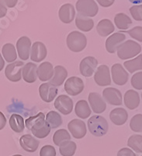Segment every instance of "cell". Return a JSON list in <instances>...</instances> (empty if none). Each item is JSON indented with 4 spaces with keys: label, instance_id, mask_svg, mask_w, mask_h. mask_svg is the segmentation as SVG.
I'll return each instance as SVG.
<instances>
[{
    "label": "cell",
    "instance_id": "5",
    "mask_svg": "<svg viewBox=\"0 0 142 156\" xmlns=\"http://www.w3.org/2000/svg\"><path fill=\"white\" fill-rule=\"evenodd\" d=\"M76 9L79 14L87 17H93L98 13L96 2L93 0H79L76 2Z\"/></svg>",
    "mask_w": 142,
    "mask_h": 156
},
{
    "label": "cell",
    "instance_id": "32",
    "mask_svg": "<svg viewBox=\"0 0 142 156\" xmlns=\"http://www.w3.org/2000/svg\"><path fill=\"white\" fill-rule=\"evenodd\" d=\"M46 122L49 125L51 129H55L62 124V118L59 113L55 111H51L47 114L46 116Z\"/></svg>",
    "mask_w": 142,
    "mask_h": 156
},
{
    "label": "cell",
    "instance_id": "33",
    "mask_svg": "<svg viewBox=\"0 0 142 156\" xmlns=\"http://www.w3.org/2000/svg\"><path fill=\"white\" fill-rule=\"evenodd\" d=\"M123 66L130 73H133L137 70H140L142 69V55L140 54L137 58L126 61L123 63Z\"/></svg>",
    "mask_w": 142,
    "mask_h": 156
},
{
    "label": "cell",
    "instance_id": "19",
    "mask_svg": "<svg viewBox=\"0 0 142 156\" xmlns=\"http://www.w3.org/2000/svg\"><path fill=\"white\" fill-rule=\"evenodd\" d=\"M19 144L22 148L27 152H34L38 148L40 142L32 135L25 134L19 139Z\"/></svg>",
    "mask_w": 142,
    "mask_h": 156
},
{
    "label": "cell",
    "instance_id": "12",
    "mask_svg": "<svg viewBox=\"0 0 142 156\" xmlns=\"http://www.w3.org/2000/svg\"><path fill=\"white\" fill-rule=\"evenodd\" d=\"M94 80L99 86L110 85L111 83V78L109 67L106 65L99 66L95 73Z\"/></svg>",
    "mask_w": 142,
    "mask_h": 156
},
{
    "label": "cell",
    "instance_id": "39",
    "mask_svg": "<svg viewBox=\"0 0 142 156\" xmlns=\"http://www.w3.org/2000/svg\"><path fill=\"white\" fill-rule=\"evenodd\" d=\"M131 85L137 90H142V72H137L131 77Z\"/></svg>",
    "mask_w": 142,
    "mask_h": 156
},
{
    "label": "cell",
    "instance_id": "29",
    "mask_svg": "<svg viewBox=\"0 0 142 156\" xmlns=\"http://www.w3.org/2000/svg\"><path fill=\"white\" fill-rule=\"evenodd\" d=\"M114 22H115L117 27L122 30H127L132 24L131 19L123 12H120L115 16Z\"/></svg>",
    "mask_w": 142,
    "mask_h": 156
},
{
    "label": "cell",
    "instance_id": "22",
    "mask_svg": "<svg viewBox=\"0 0 142 156\" xmlns=\"http://www.w3.org/2000/svg\"><path fill=\"white\" fill-rule=\"evenodd\" d=\"M53 75H54V68L51 62H42L37 68V76L41 81L51 80Z\"/></svg>",
    "mask_w": 142,
    "mask_h": 156
},
{
    "label": "cell",
    "instance_id": "15",
    "mask_svg": "<svg viewBox=\"0 0 142 156\" xmlns=\"http://www.w3.org/2000/svg\"><path fill=\"white\" fill-rule=\"evenodd\" d=\"M104 99L113 105H122V94L118 89L114 87H107L103 92Z\"/></svg>",
    "mask_w": 142,
    "mask_h": 156
},
{
    "label": "cell",
    "instance_id": "8",
    "mask_svg": "<svg viewBox=\"0 0 142 156\" xmlns=\"http://www.w3.org/2000/svg\"><path fill=\"white\" fill-rule=\"evenodd\" d=\"M98 65V60L95 57L87 56L81 61L79 65V70L83 76L89 77L95 72Z\"/></svg>",
    "mask_w": 142,
    "mask_h": 156
},
{
    "label": "cell",
    "instance_id": "28",
    "mask_svg": "<svg viewBox=\"0 0 142 156\" xmlns=\"http://www.w3.org/2000/svg\"><path fill=\"white\" fill-rule=\"evenodd\" d=\"M75 112L79 118L86 119L91 115L92 111L87 101H85V100H80L76 103Z\"/></svg>",
    "mask_w": 142,
    "mask_h": 156
},
{
    "label": "cell",
    "instance_id": "44",
    "mask_svg": "<svg viewBox=\"0 0 142 156\" xmlns=\"http://www.w3.org/2000/svg\"><path fill=\"white\" fill-rule=\"evenodd\" d=\"M6 124V118L2 112H0V130L3 129Z\"/></svg>",
    "mask_w": 142,
    "mask_h": 156
},
{
    "label": "cell",
    "instance_id": "9",
    "mask_svg": "<svg viewBox=\"0 0 142 156\" xmlns=\"http://www.w3.org/2000/svg\"><path fill=\"white\" fill-rule=\"evenodd\" d=\"M55 107L63 115H69L73 109V101L69 96L62 94L58 96L55 100Z\"/></svg>",
    "mask_w": 142,
    "mask_h": 156
},
{
    "label": "cell",
    "instance_id": "18",
    "mask_svg": "<svg viewBox=\"0 0 142 156\" xmlns=\"http://www.w3.org/2000/svg\"><path fill=\"white\" fill-rule=\"evenodd\" d=\"M30 58L34 62H41L47 57V50L44 44L40 41L34 42L30 52Z\"/></svg>",
    "mask_w": 142,
    "mask_h": 156
},
{
    "label": "cell",
    "instance_id": "31",
    "mask_svg": "<svg viewBox=\"0 0 142 156\" xmlns=\"http://www.w3.org/2000/svg\"><path fill=\"white\" fill-rule=\"evenodd\" d=\"M2 53L5 61L8 62H14V61L17 58L16 48L14 45L11 43L4 44L2 48Z\"/></svg>",
    "mask_w": 142,
    "mask_h": 156
},
{
    "label": "cell",
    "instance_id": "50",
    "mask_svg": "<svg viewBox=\"0 0 142 156\" xmlns=\"http://www.w3.org/2000/svg\"><path fill=\"white\" fill-rule=\"evenodd\" d=\"M141 156H142V155H141Z\"/></svg>",
    "mask_w": 142,
    "mask_h": 156
},
{
    "label": "cell",
    "instance_id": "37",
    "mask_svg": "<svg viewBox=\"0 0 142 156\" xmlns=\"http://www.w3.org/2000/svg\"><path fill=\"white\" fill-rule=\"evenodd\" d=\"M130 127L134 132H142V114L134 115L130 122Z\"/></svg>",
    "mask_w": 142,
    "mask_h": 156
},
{
    "label": "cell",
    "instance_id": "3",
    "mask_svg": "<svg viewBox=\"0 0 142 156\" xmlns=\"http://www.w3.org/2000/svg\"><path fill=\"white\" fill-rule=\"evenodd\" d=\"M141 51V46L136 41L127 40L122 43L117 48V55L120 59H128L138 55Z\"/></svg>",
    "mask_w": 142,
    "mask_h": 156
},
{
    "label": "cell",
    "instance_id": "49",
    "mask_svg": "<svg viewBox=\"0 0 142 156\" xmlns=\"http://www.w3.org/2000/svg\"><path fill=\"white\" fill-rule=\"evenodd\" d=\"M141 98H142V94H141Z\"/></svg>",
    "mask_w": 142,
    "mask_h": 156
},
{
    "label": "cell",
    "instance_id": "47",
    "mask_svg": "<svg viewBox=\"0 0 142 156\" xmlns=\"http://www.w3.org/2000/svg\"><path fill=\"white\" fill-rule=\"evenodd\" d=\"M4 66H5V61H4V59L2 58V55H1V54H0V71L3 69Z\"/></svg>",
    "mask_w": 142,
    "mask_h": 156
},
{
    "label": "cell",
    "instance_id": "10",
    "mask_svg": "<svg viewBox=\"0 0 142 156\" xmlns=\"http://www.w3.org/2000/svg\"><path fill=\"white\" fill-rule=\"evenodd\" d=\"M111 73L113 82L117 85H124L129 78L127 72L124 69L123 66L120 63L113 65L111 68Z\"/></svg>",
    "mask_w": 142,
    "mask_h": 156
},
{
    "label": "cell",
    "instance_id": "35",
    "mask_svg": "<svg viewBox=\"0 0 142 156\" xmlns=\"http://www.w3.org/2000/svg\"><path fill=\"white\" fill-rule=\"evenodd\" d=\"M71 140V136L69 133L65 129H61L57 130L53 136V141L57 146H60L63 143Z\"/></svg>",
    "mask_w": 142,
    "mask_h": 156
},
{
    "label": "cell",
    "instance_id": "7",
    "mask_svg": "<svg viewBox=\"0 0 142 156\" xmlns=\"http://www.w3.org/2000/svg\"><path fill=\"white\" fill-rule=\"evenodd\" d=\"M65 90L69 95L76 96L84 90V83L78 76H71L65 81Z\"/></svg>",
    "mask_w": 142,
    "mask_h": 156
},
{
    "label": "cell",
    "instance_id": "48",
    "mask_svg": "<svg viewBox=\"0 0 142 156\" xmlns=\"http://www.w3.org/2000/svg\"><path fill=\"white\" fill-rule=\"evenodd\" d=\"M12 156H23L21 154H15V155H12Z\"/></svg>",
    "mask_w": 142,
    "mask_h": 156
},
{
    "label": "cell",
    "instance_id": "45",
    "mask_svg": "<svg viewBox=\"0 0 142 156\" xmlns=\"http://www.w3.org/2000/svg\"><path fill=\"white\" fill-rule=\"evenodd\" d=\"M98 2L100 3V5H101L103 7H108V6H110L111 5H113L114 2L113 0H106V1H104V0H98Z\"/></svg>",
    "mask_w": 142,
    "mask_h": 156
},
{
    "label": "cell",
    "instance_id": "1",
    "mask_svg": "<svg viewBox=\"0 0 142 156\" xmlns=\"http://www.w3.org/2000/svg\"><path fill=\"white\" fill-rule=\"evenodd\" d=\"M25 122L26 128L30 129L37 138H44L51 132V127L46 122L45 115L43 112H39L37 115L30 116Z\"/></svg>",
    "mask_w": 142,
    "mask_h": 156
},
{
    "label": "cell",
    "instance_id": "34",
    "mask_svg": "<svg viewBox=\"0 0 142 156\" xmlns=\"http://www.w3.org/2000/svg\"><path fill=\"white\" fill-rule=\"evenodd\" d=\"M76 144L74 141H66L59 146L60 154L62 156H73L76 153Z\"/></svg>",
    "mask_w": 142,
    "mask_h": 156
},
{
    "label": "cell",
    "instance_id": "42",
    "mask_svg": "<svg viewBox=\"0 0 142 156\" xmlns=\"http://www.w3.org/2000/svg\"><path fill=\"white\" fill-rule=\"evenodd\" d=\"M117 156H136L135 153L131 151L130 148L124 147V148L120 149L117 153Z\"/></svg>",
    "mask_w": 142,
    "mask_h": 156
},
{
    "label": "cell",
    "instance_id": "30",
    "mask_svg": "<svg viewBox=\"0 0 142 156\" xmlns=\"http://www.w3.org/2000/svg\"><path fill=\"white\" fill-rule=\"evenodd\" d=\"M9 126L13 131L21 133L24 129V120L21 115L18 114H12L9 118Z\"/></svg>",
    "mask_w": 142,
    "mask_h": 156
},
{
    "label": "cell",
    "instance_id": "25",
    "mask_svg": "<svg viewBox=\"0 0 142 156\" xmlns=\"http://www.w3.org/2000/svg\"><path fill=\"white\" fill-rule=\"evenodd\" d=\"M54 76L49 83H51L55 87L61 86L65 81V78L68 76V71L65 67L62 66H56L54 69Z\"/></svg>",
    "mask_w": 142,
    "mask_h": 156
},
{
    "label": "cell",
    "instance_id": "16",
    "mask_svg": "<svg viewBox=\"0 0 142 156\" xmlns=\"http://www.w3.org/2000/svg\"><path fill=\"white\" fill-rule=\"evenodd\" d=\"M30 47H31V41L27 37H21L16 42V48H17L19 57L23 60L28 59L30 53Z\"/></svg>",
    "mask_w": 142,
    "mask_h": 156
},
{
    "label": "cell",
    "instance_id": "14",
    "mask_svg": "<svg viewBox=\"0 0 142 156\" xmlns=\"http://www.w3.org/2000/svg\"><path fill=\"white\" fill-rule=\"evenodd\" d=\"M125 39L126 36L123 33L117 32L106 39V49L109 53H114Z\"/></svg>",
    "mask_w": 142,
    "mask_h": 156
},
{
    "label": "cell",
    "instance_id": "41",
    "mask_svg": "<svg viewBox=\"0 0 142 156\" xmlns=\"http://www.w3.org/2000/svg\"><path fill=\"white\" fill-rule=\"evenodd\" d=\"M40 156H56L55 148L51 145H44L40 149Z\"/></svg>",
    "mask_w": 142,
    "mask_h": 156
},
{
    "label": "cell",
    "instance_id": "26",
    "mask_svg": "<svg viewBox=\"0 0 142 156\" xmlns=\"http://www.w3.org/2000/svg\"><path fill=\"white\" fill-rule=\"evenodd\" d=\"M76 27L80 30L88 32L91 30L94 27V21L90 17L78 14L76 19Z\"/></svg>",
    "mask_w": 142,
    "mask_h": 156
},
{
    "label": "cell",
    "instance_id": "2",
    "mask_svg": "<svg viewBox=\"0 0 142 156\" xmlns=\"http://www.w3.org/2000/svg\"><path fill=\"white\" fill-rule=\"evenodd\" d=\"M88 128L90 132L94 136H102L108 131V122L101 115H93L88 120Z\"/></svg>",
    "mask_w": 142,
    "mask_h": 156
},
{
    "label": "cell",
    "instance_id": "36",
    "mask_svg": "<svg viewBox=\"0 0 142 156\" xmlns=\"http://www.w3.org/2000/svg\"><path fill=\"white\" fill-rule=\"evenodd\" d=\"M128 147H131L137 153H142V136L141 135H132L127 140Z\"/></svg>",
    "mask_w": 142,
    "mask_h": 156
},
{
    "label": "cell",
    "instance_id": "40",
    "mask_svg": "<svg viewBox=\"0 0 142 156\" xmlns=\"http://www.w3.org/2000/svg\"><path fill=\"white\" fill-rule=\"evenodd\" d=\"M130 12L137 21H142V5H133L130 8Z\"/></svg>",
    "mask_w": 142,
    "mask_h": 156
},
{
    "label": "cell",
    "instance_id": "43",
    "mask_svg": "<svg viewBox=\"0 0 142 156\" xmlns=\"http://www.w3.org/2000/svg\"><path fill=\"white\" fill-rule=\"evenodd\" d=\"M6 12H7V9L5 7V3L3 1H0V18L5 16Z\"/></svg>",
    "mask_w": 142,
    "mask_h": 156
},
{
    "label": "cell",
    "instance_id": "38",
    "mask_svg": "<svg viewBox=\"0 0 142 156\" xmlns=\"http://www.w3.org/2000/svg\"><path fill=\"white\" fill-rule=\"evenodd\" d=\"M123 32L124 33H127L130 37H133L135 40L142 42V27L137 26V27H134V28L130 29V30Z\"/></svg>",
    "mask_w": 142,
    "mask_h": 156
},
{
    "label": "cell",
    "instance_id": "23",
    "mask_svg": "<svg viewBox=\"0 0 142 156\" xmlns=\"http://www.w3.org/2000/svg\"><path fill=\"white\" fill-rule=\"evenodd\" d=\"M110 119L117 126L123 125L128 119V114L123 108H114L110 113Z\"/></svg>",
    "mask_w": 142,
    "mask_h": 156
},
{
    "label": "cell",
    "instance_id": "11",
    "mask_svg": "<svg viewBox=\"0 0 142 156\" xmlns=\"http://www.w3.org/2000/svg\"><path fill=\"white\" fill-rule=\"evenodd\" d=\"M68 128L72 136L76 139L83 138L87 132L85 122L78 119H72V121H70L68 124Z\"/></svg>",
    "mask_w": 142,
    "mask_h": 156
},
{
    "label": "cell",
    "instance_id": "27",
    "mask_svg": "<svg viewBox=\"0 0 142 156\" xmlns=\"http://www.w3.org/2000/svg\"><path fill=\"white\" fill-rule=\"evenodd\" d=\"M114 25L108 19L101 20L97 24L96 30L98 34L102 37H106L114 31Z\"/></svg>",
    "mask_w": 142,
    "mask_h": 156
},
{
    "label": "cell",
    "instance_id": "4",
    "mask_svg": "<svg viewBox=\"0 0 142 156\" xmlns=\"http://www.w3.org/2000/svg\"><path fill=\"white\" fill-rule=\"evenodd\" d=\"M87 44V39L85 34L79 31H72L67 37L68 48L74 52H79L85 49Z\"/></svg>",
    "mask_w": 142,
    "mask_h": 156
},
{
    "label": "cell",
    "instance_id": "20",
    "mask_svg": "<svg viewBox=\"0 0 142 156\" xmlns=\"http://www.w3.org/2000/svg\"><path fill=\"white\" fill-rule=\"evenodd\" d=\"M59 19L65 23H70L75 18L76 11L72 4L67 3L62 5L58 12Z\"/></svg>",
    "mask_w": 142,
    "mask_h": 156
},
{
    "label": "cell",
    "instance_id": "17",
    "mask_svg": "<svg viewBox=\"0 0 142 156\" xmlns=\"http://www.w3.org/2000/svg\"><path fill=\"white\" fill-rule=\"evenodd\" d=\"M89 101L90 103L92 109L95 113H102L106 108L105 101L98 93H90L89 95Z\"/></svg>",
    "mask_w": 142,
    "mask_h": 156
},
{
    "label": "cell",
    "instance_id": "13",
    "mask_svg": "<svg viewBox=\"0 0 142 156\" xmlns=\"http://www.w3.org/2000/svg\"><path fill=\"white\" fill-rule=\"evenodd\" d=\"M39 94L45 102H51L58 94V88L51 83H42L39 87Z\"/></svg>",
    "mask_w": 142,
    "mask_h": 156
},
{
    "label": "cell",
    "instance_id": "6",
    "mask_svg": "<svg viewBox=\"0 0 142 156\" xmlns=\"http://www.w3.org/2000/svg\"><path fill=\"white\" fill-rule=\"evenodd\" d=\"M24 63L22 61H16L9 64L5 69V75L12 82H18L21 80L22 69Z\"/></svg>",
    "mask_w": 142,
    "mask_h": 156
},
{
    "label": "cell",
    "instance_id": "21",
    "mask_svg": "<svg viewBox=\"0 0 142 156\" xmlns=\"http://www.w3.org/2000/svg\"><path fill=\"white\" fill-rule=\"evenodd\" d=\"M23 79L27 83H33L37 78V66L33 62H28L24 65L22 69Z\"/></svg>",
    "mask_w": 142,
    "mask_h": 156
},
{
    "label": "cell",
    "instance_id": "46",
    "mask_svg": "<svg viewBox=\"0 0 142 156\" xmlns=\"http://www.w3.org/2000/svg\"><path fill=\"white\" fill-rule=\"evenodd\" d=\"M3 2L9 7H13L17 3V0H13V1H8V0H6V1H3Z\"/></svg>",
    "mask_w": 142,
    "mask_h": 156
},
{
    "label": "cell",
    "instance_id": "24",
    "mask_svg": "<svg viewBox=\"0 0 142 156\" xmlns=\"http://www.w3.org/2000/svg\"><path fill=\"white\" fill-rule=\"evenodd\" d=\"M124 104L127 108L130 110L137 108L140 104L139 94L134 90H127L124 94Z\"/></svg>",
    "mask_w": 142,
    "mask_h": 156
}]
</instances>
